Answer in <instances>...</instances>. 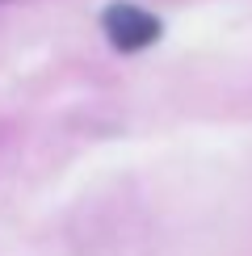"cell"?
<instances>
[{
    "label": "cell",
    "instance_id": "obj_1",
    "mask_svg": "<svg viewBox=\"0 0 252 256\" xmlns=\"http://www.w3.org/2000/svg\"><path fill=\"white\" fill-rule=\"evenodd\" d=\"M101 30H105V38H110V46L122 50V55H139V50H147L152 42H160V34H164L160 17L139 8V4H130V0L105 4Z\"/></svg>",
    "mask_w": 252,
    "mask_h": 256
}]
</instances>
